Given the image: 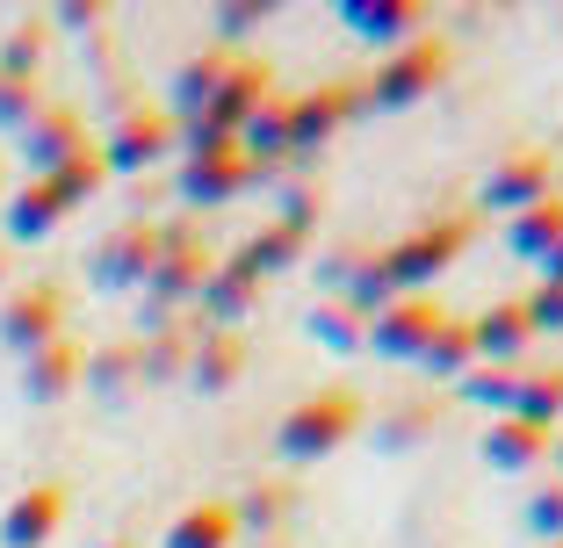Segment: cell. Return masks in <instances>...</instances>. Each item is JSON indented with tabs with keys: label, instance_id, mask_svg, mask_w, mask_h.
Listing matches in <instances>:
<instances>
[{
	"label": "cell",
	"instance_id": "cell-1",
	"mask_svg": "<svg viewBox=\"0 0 563 548\" xmlns=\"http://www.w3.org/2000/svg\"><path fill=\"white\" fill-rule=\"evenodd\" d=\"M448 66H455V51H448V36H441V30L412 36V44H398V51H383L376 72L362 80V116H368V109H376V116L419 109V101H427L433 87L448 80Z\"/></svg>",
	"mask_w": 563,
	"mask_h": 548
},
{
	"label": "cell",
	"instance_id": "cell-2",
	"mask_svg": "<svg viewBox=\"0 0 563 548\" xmlns=\"http://www.w3.org/2000/svg\"><path fill=\"white\" fill-rule=\"evenodd\" d=\"M362 433V398H354L347 382H332V390H311L303 404H289L275 426V455L282 462H325L340 455Z\"/></svg>",
	"mask_w": 563,
	"mask_h": 548
},
{
	"label": "cell",
	"instance_id": "cell-3",
	"mask_svg": "<svg viewBox=\"0 0 563 548\" xmlns=\"http://www.w3.org/2000/svg\"><path fill=\"white\" fill-rule=\"evenodd\" d=\"M470 238H477V224H470V216H433V224L405 232L398 246H383L376 267H383V282H390V297H433V282L463 260Z\"/></svg>",
	"mask_w": 563,
	"mask_h": 548
},
{
	"label": "cell",
	"instance_id": "cell-4",
	"mask_svg": "<svg viewBox=\"0 0 563 548\" xmlns=\"http://www.w3.org/2000/svg\"><path fill=\"white\" fill-rule=\"evenodd\" d=\"M261 181L239 137H210V131H181V202L188 210H217V202H239Z\"/></svg>",
	"mask_w": 563,
	"mask_h": 548
},
{
	"label": "cell",
	"instance_id": "cell-5",
	"mask_svg": "<svg viewBox=\"0 0 563 548\" xmlns=\"http://www.w3.org/2000/svg\"><path fill=\"white\" fill-rule=\"evenodd\" d=\"M210 267H217V253L196 232H159V260L145 275V311H152L145 325H174V311H196Z\"/></svg>",
	"mask_w": 563,
	"mask_h": 548
},
{
	"label": "cell",
	"instance_id": "cell-6",
	"mask_svg": "<svg viewBox=\"0 0 563 548\" xmlns=\"http://www.w3.org/2000/svg\"><path fill=\"white\" fill-rule=\"evenodd\" d=\"M66 339V289L58 282H22L0 297V347H15L30 361L36 347Z\"/></svg>",
	"mask_w": 563,
	"mask_h": 548
},
{
	"label": "cell",
	"instance_id": "cell-7",
	"mask_svg": "<svg viewBox=\"0 0 563 548\" xmlns=\"http://www.w3.org/2000/svg\"><path fill=\"white\" fill-rule=\"evenodd\" d=\"M354 116H362V80H325V87L289 94V159H297V152L332 145Z\"/></svg>",
	"mask_w": 563,
	"mask_h": 548
},
{
	"label": "cell",
	"instance_id": "cell-8",
	"mask_svg": "<svg viewBox=\"0 0 563 548\" xmlns=\"http://www.w3.org/2000/svg\"><path fill=\"white\" fill-rule=\"evenodd\" d=\"M174 145H181V123L166 116V109H123L117 131L95 137V152H101L109 174H145V167H159Z\"/></svg>",
	"mask_w": 563,
	"mask_h": 548
},
{
	"label": "cell",
	"instance_id": "cell-9",
	"mask_svg": "<svg viewBox=\"0 0 563 548\" xmlns=\"http://www.w3.org/2000/svg\"><path fill=\"white\" fill-rule=\"evenodd\" d=\"M542 195H556V159H549L542 145H520V152H506V159H492V174H484V188H477V202L492 216H520Z\"/></svg>",
	"mask_w": 563,
	"mask_h": 548
},
{
	"label": "cell",
	"instance_id": "cell-10",
	"mask_svg": "<svg viewBox=\"0 0 563 548\" xmlns=\"http://www.w3.org/2000/svg\"><path fill=\"white\" fill-rule=\"evenodd\" d=\"M66 513H73V483L66 477H36L30 491H15L8 513H0V548H44L51 534L66 527Z\"/></svg>",
	"mask_w": 563,
	"mask_h": 548
},
{
	"label": "cell",
	"instance_id": "cell-11",
	"mask_svg": "<svg viewBox=\"0 0 563 548\" xmlns=\"http://www.w3.org/2000/svg\"><path fill=\"white\" fill-rule=\"evenodd\" d=\"M275 94V72L261 66V58H232V72L217 80V94H210V109H202L196 123H181V131H210V137H239L253 123V109Z\"/></svg>",
	"mask_w": 563,
	"mask_h": 548
},
{
	"label": "cell",
	"instance_id": "cell-12",
	"mask_svg": "<svg viewBox=\"0 0 563 548\" xmlns=\"http://www.w3.org/2000/svg\"><path fill=\"white\" fill-rule=\"evenodd\" d=\"M441 303L433 297H390L376 317H368V354H383V361H419V347H427L433 333H441Z\"/></svg>",
	"mask_w": 563,
	"mask_h": 548
},
{
	"label": "cell",
	"instance_id": "cell-13",
	"mask_svg": "<svg viewBox=\"0 0 563 548\" xmlns=\"http://www.w3.org/2000/svg\"><path fill=\"white\" fill-rule=\"evenodd\" d=\"M152 260H159V224H117L87 253V282L95 289H145Z\"/></svg>",
	"mask_w": 563,
	"mask_h": 548
},
{
	"label": "cell",
	"instance_id": "cell-14",
	"mask_svg": "<svg viewBox=\"0 0 563 548\" xmlns=\"http://www.w3.org/2000/svg\"><path fill=\"white\" fill-rule=\"evenodd\" d=\"M95 145V131H87V116L73 109V101H44L30 116V131H22V159H30V181L36 174H58L73 159V152Z\"/></svg>",
	"mask_w": 563,
	"mask_h": 548
},
{
	"label": "cell",
	"instance_id": "cell-15",
	"mask_svg": "<svg viewBox=\"0 0 563 548\" xmlns=\"http://www.w3.org/2000/svg\"><path fill=\"white\" fill-rule=\"evenodd\" d=\"M340 30H354L368 51H398L412 36H427L433 15L419 0H340Z\"/></svg>",
	"mask_w": 563,
	"mask_h": 548
},
{
	"label": "cell",
	"instance_id": "cell-16",
	"mask_svg": "<svg viewBox=\"0 0 563 548\" xmlns=\"http://www.w3.org/2000/svg\"><path fill=\"white\" fill-rule=\"evenodd\" d=\"M549 448H556V433L528 426V418H514V412L492 418V426H484V440H477L484 469H498V477H528V469H542Z\"/></svg>",
	"mask_w": 563,
	"mask_h": 548
},
{
	"label": "cell",
	"instance_id": "cell-17",
	"mask_svg": "<svg viewBox=\"0 0 563 548\" xmlns=\"http://www.w3.org/2000/svg\"><path fill=\"white\" fill-rule=\"evenodd\" d=\"M470 347H477L484 368H520L534 347V325H528V303H492V311L470 317Z\"/></svg>",
	"mask_w": 563,
	"mask_h": 548
},
{
	"label": "cell",
	"instance_id": "cell-18",
	"mask_svg": "<svg viewBox=\"0 0 563 548\" xmlns=\"http://www.w3.org/2000/svg\"><path fill=\"white\" fill-rule=\"evenodd\" d=\"M253 303H261V282H253L246 267L217 260L210 282H202V297H196V325L202 333H239V317H253Z\"/></svg>",
	"mask_w": 563,
	"mask_h": 548
},
{
	"label": "cell",
	"instance_id": "cell-19",
	"mask_svg": "<svg viewBox=\"0 0 563 548\" xmlns=\"http://www.w3.org/2000/svg\"><path fill=\"white\" fill-rule=\"evenodd\" d=\"M80 376H87L80 339H51V347H36L30 361H22V398L30 404H58V398L80 390Z\"/></svg>",
	"mask_w": 563,
	"mask_h": 548
},
{
	"label": "cell",
	"instance_id": "cell-20",
	"mask_svg": "<svg viewBox=\"0 0 563 548\" xmlns=\"http://www.w3.org/2000/svg\"><path fill=\"white\" fill-rule=\"evenodd\" d=\"M239 376H246V333H202V325H196V347H188V382H196L202 398H224Z\"/></svg>",
	"mask_w": 563,
	"mask_h": 548
},
{
	"label": "cell",
	"instance_id": "cell-21",
	"mask_svg": "<svg viewBox=\"0 0 563 548\" xmlns=\"http://www.w3.org/2000/svg\"><path fill=\"white\" fill-rule=\"evenodd\" d=\"M66 216H73V210L51 195V181H22L15 195L0 202V232L15 238V246H36V238H51L58 224H66Z\"/></svg>",
	"mask_w": 563,
	"mask_h": 548
},
{
	"label": "cell",
	"instance_id": "cell-22",
	"mask_svg": "<svg viewBox=\"0 0 563 548\" xmlns=\"http://www.w3.org/2000/svg\"><path fill=\"white\" fill-rule=\"evenodd\" d=\"M232 72V51L217 44V51H196L181 72H174V94H166V116L174 123H196L202 109H210V94H217V80Z\"/></svg>",
	"mask_w": 563,
	"mask_h": 548
},
{
	"label": "cell",
	"instance_id": "cell-23",
	"mask_svg": "<svg viewBox=\"0 0 563 548\" xmlns=\"http://www.w3.org/2000/svg\"><path fill=\"white\" fill-rule=\"evenodd\" d=\"M232 541H239L232 499H196L188 513H174V527H166L159 548H232Z\"/></svg>",
	"mask_w": 563,
	"mask_h": 548
},
{
	"label": "cell",
	"instance_id": "cell-24",
	"mask_svg": "<svg viewBox=\"0 0 563 548\" xmlns=\"http://www.w3.org/2000/svg\"><path fill=\"white\" fill-rule=\"evenodd\" d=\"M506 246H514L520 260H534V267H542L549 253L563 246V195H542V202H534V210L506 216Z\"/></svg>",
	"mask_w": 563,
	"mask_h": 548
},
{
	"label": "cell",
	"instance_id": "cell-25",
	"mask_svg": "<svg viewBox=\"0 0 563 548\" xmlns=\"http://www.w3.org/2000/svg\"><path fill=\"white\" fill-rule=\"evenodd\" d=\"M239 152H246L253 167H275V159H289V94H267L261 109H253V123L239 131Z\"/></svg>",
	"mask_w": 563,
	"mask_h": 548
},
{
	"label": "cell",
	"instance_id": "cell-26",
	"mask_svg": "<svg viewBox=\"0 0 563 548\" xmlns=\"http://www.w3.org/2000/svg\"><path fill=\"white\" fill-rule=\"evenodd\" d=\"M419 368H427V376H441V382H463L470 368H477V347H470V317L448 311V317H441V333L419 347Z\"/></svg>",
	"mask_w": 563,
	"mask_h": 548
},
{
	"label": "cell",
	"instance_id": "cell-27",
	"mask_svg": "<svg viewBox=\"0 0 563 548\" xmlns=\"http://www.w3.org/2000/svg\"><path fill=\"white\" fill-rule=\"evenodd\" d=\"M303 246H311V238L282 232V224H261V232H253L246 246L232 253V267H246L253 282H267V275H282V267H297V260H303Z\"/></svg>",
	"mask_w": 563,
	"mask_h": 548
},
{
	"label": "cell",
	"instance_id": "cell-28",
	"mask_svg": "<svg viewBox=\"0 0 563 548\" xmlns=\"http://www.w3.org/2000/svg\"><path fill=\"white\" fill-rule=\"evenodd\" d=\"M514 418H528V426H542V433H563V368H528V376H520Z\"/></svg>",
	"mask_w": 563,
	"mask_h": 548
},
{
	"label": "cell",
	"instance_id": "cell-29",
	"mask_svg": "<svg viewBox=\"0 0 563 548\" xmlns=\"http://www.w3.org/2000/svg\"><path fill=\"white\" fill-rule=\"evenodd\" d=\"M303 333H311L325 354H362V339H368V317H354L340 297H325V303H311V317H303Z\"/></svg>",
	"mask_w": 563,
	"mask_h": 548
},
{
	"label": "cell",
	"instance_id": "cell-30",
	"mask_svg": "<svg viewBox=\"0 0 563 548\" xmlns=\"http://www.w3.org/2000/svg\"><path fill=\"white\" fill-rule=\"evenodd\" d=\"M36 181H51V195L66 202V210H80V202H95L101 188H109V167H101V152L87 145V152H73L58 174H36Z\"/></svg>",
	"mask_w": 563,
	"mask_h": 548
},
{
	"label": "cell",
	"instance_id": "cell-31",
	"mask_svg": "<svg viewBox=\"0 0 563 548\" xmlns=\"http://www.w3.org/2000/svg\"><path fill=\"white\" fill-rule=\"evenodd\" d=\"M188 347H196V333H174V325H152V339L137 347V376H145V382L188 376Z\"/></svg>",
	"mask_w": 563,
	"mask_h": 548
},
{
	"label": "cell",
	"instance_id": "cell-32",
	"mask_svg": "<svg viewBox=\"0 0 563 548\" xmlns=\"http://www.w3.org/2000/svg\"><path fill=\"white\" fill-rule=\"evenodd\" d=\"M520 376H528V368H484L477 361L463 382H455V390H463L470 404H484L492 418H506V412H514V398H520Z\"/></svg>",
	"mask_w": 563,
	"mask_h": 548
},
{
	"label": "cell",
	"instance_id": "cell-33",
	"mask_svg": "<svg viewBox=\"0 0 563 548\" xmlns=\"http://www.w3.org/2000/svg\"><path fill=\"white\" fill-rule=\"evenodd\" d=\"M44 44H51V22L30 15L15 36H8V51H0V80H36V58H44Z\"/></svg>",
	"mask_w": 563,
	"mask_h": 548
},
{
	"label": "cell",
	"instance_id": "cell-34",
	"mask_svg": "<svg viewBox=\"0 0 563 548\" xmlns=\"http://www.w3.org/2000/svg\"><path fill=\"white\" fill-rule=\"evenodd\" d=\"M44 87H36V80H0V131H30V116H36V109H44Z\"/></svg>",
	"mask_w": 563,
	"mask_h": 548
},
{
	"label": "cell",
	"instance_id": "cell-35",
	"mask_svg": "<svg viewBox=\"0 0 563 548\" xmlns=\"http://www.w3.org/2000/svg\"><path fill=\"white\" fill-rule=\"evenodd\" d=\"M131 376H137V347H109V354H87L80 382H95V390H123Z\"/></svg>",
	"mask_w": 563,
	"mask_h": 548
},
{
	"label": "cell",
	"instance_id": "cell-36",
	"mask_svg": "<svg viewBox=\"0 0 563 548\" xmlns=\"http://www.w3.org/2000/svg\"><path fill=\"white\" fill-rule=\"evenodd\" d=\"M528 534L534 541H563V477L528 499Z\"/></svg>",
	"mask_w": 563,
	"mask_h": 548
},
{
	"label": "cell",
	"instance_id": "cell-37",
	"mask_svg": "<svg viewBox=\"0 0 563 548\" xmlns=\"http://www.w3.org/2000/svg\"><path fill=\"white\" fill-rule=\"evenodd\" d=\"M232 513H239V527H282V519H289V499H282V483H253V499L232 505Z\"/></svg>",
	"mask_w": 563,
	"mask_h": 548
},
{
	"label": "cell",
	"instance_id": "cell-38",
	"mask_svg": "<svg viewBox=\"0 0 563 548\" xmlns=\"http://www.w3.org/2000/svg\"><path fill=\"white\" fill-rule=\"evenodd\" d=\"M275 224H282V232H297V238H311L318 232V195H311V188H282Z\"/></svg>",
	"mask_w": 563,
	"mask_h": 548
},
{
	"label": "cell",
	"instance_id": "cell-39",
	"mask_svg": "<svg viewBox=\"0 0 563 548\" xmlns=\"http://www.w3.org/2000/svg\"><path fill=\"white\" fill-rule=\"evenodd\" d=\"M267 22V0H232V8H217V36H224V51L239 44V36H253Z\"/></svg>",
	"mask_w": 563,
	"mask_h": 548
},
{
	"label": "cell",
	"instance_id": "cell-40",
	"mask_svg": "<svg viewBox=\"0 0 563 548\" xmlns=\"http://www.w3.org/2000/svg\"><path fill=\"white\" fill-rule=\"evenodd\" d=\"M520 303H528V325H534V333H563V289H534V297H520Z\"/></svg>",
	"mask_w": 563,
	"mask_h": 548
},
{
	"label": "cell",
	"instance_id": "cell-41",
	"mask_svg": "<svg viewBox=\"0 0 563 548\" xmlns=\"http://www.w3.org/2000/svg\"><path fill=\"white\" fill-rule=\"evenodd\" d=\"M362 260H368L362 246H340V253H325V282H332V289H347V275H354Z\"/></svg>",
	"mask_w": 563,
	"mask_h": 548
},
{
	"label": "cell",
	"instance_id": "cell-42",
	"mask_svg": "<svg viewBox=\"0 0 563 548\" xmlns=\"http://www.w3.org/2000/svg\"><path fill=\"white\" fill-rule=\"evenodd\" d=\"M419 426H427V412H398V418H390V433H383V440H390V448H405V440H412Z\"/></svg>",
	"mask_w": 563,
	"mask_h": 548
},
{
	"label": "cell",
	"instance_id": "cell-43",
	"mask_svg": "<svg viewBox=\"0 0 563 548\" xmlns=\"http://www.w3.org/2000/svg\"><path fill=\"white\" fill-rule=\"evenodd\" d=\"M51 22H66V30H87V22H101V8H58Z\"/></svg>",
	"mask_w": 563,
	"mask_h": 548
},
{
	"label": "cell",
	"instance_id": "cell-44",
	"mask_svg": "<svg viewBox=\"0 0 563 548\" xmlns=\"http://www.w3.org/2000/svg\"><path fill=\"white\" fill-rule=\"evenodd\" d=\"M542 282H549V289H563V246H556V253L542 260Z\"/></svg>",
	"mask_w": 563,
	"mask_h": 548
},
{
	"label": "cell",
	"instance_id": "cell-45",
	"mask_svg": "<svg viewBox=\"0 0 563 548\" xmlns=\"http://www.w3.org/2000/svg\"><path fill=\"white\" fill-rule=\"evenodd\" d=\"M549 462H563V433H556V448H549Z\"/></svg>",
	"mask_w": 563,
	"mask_h": 548
},
{
	"label": "cell",
	"instance_id": "cell-46",
	"mask_svg": "<svg viewBox=\"0 0 563 548\" xmlns=\"http://www.w3.org/2000/svg\"><path fill=\"white\" fill-rule=\"evenodd\" d=\"M101 548H137V541H101Z\"/></svg>",
	"mask_w": 563,
	"mask_h": 548
},
{
	"label": "cell",
	"instance_id": "cell-47",
	"mask_svg": "<svg viewBox=\"0 0 563 548\" xmlns=\"http://www.w3.org/2000/svg\"><path fill=\"white\" fill-rule=\"evenodd\" d=\"M0 282H8V253H0Z\"/></svg>",
	"mask_w": 563,
	"mask_h": 548
},
{
	"label": "cell",
	"instance_id": "cell-48",
	"mask_svg": "<svg viewBox=\"0 0 563 548\" xmlns=\"http://www.w3.org/2000/svg\"><path fill=\"white\" fill-rule=\"evenodd\" d=\"M542 548H563V541H542Z\"/></svg>",
	"mask_w": 563,
	"mask_h": 548
},
{
	"label": "cell",
	"instance_id": "cell-49",
	"mask_svg": "<svg viewBox=\"0 0 563 548\" xmlns=\"http://www.w3.org/2000/svg\"><path fill=\"white\" fill-rule=\"evenodd\" d=\"M0 195H8V181H0Z\"/></svg>",
	"mask_w": 563,
	"mask_h": 548
}]
</instances>
